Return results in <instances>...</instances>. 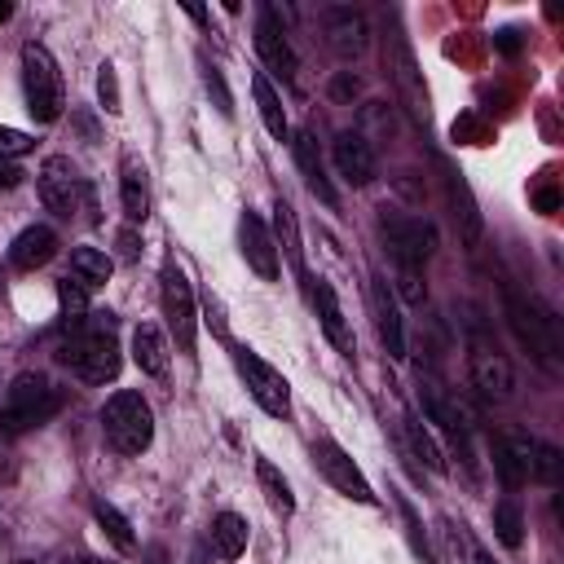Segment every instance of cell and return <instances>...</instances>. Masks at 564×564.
I'll use <instances>...</instances> for the list:
<instances>
[{
	"label": "cell",
	"instance_id": "5",
	"mask_svg": "<svg viewBox=\"0 0 564 564\" xmlns=\"http://www.w3.org/2000/svg\"><path fill=\"white\" fill-rule=\"evenodd\" d=\"M22 88H26V110L40 123H53L62 115V75H57V62L35 40L22 44Z\"/></svg>",
	"mask_w": 564,
	"mask_h": 564
},
{
	"label": "cell",
	"instance_id": "14",
	"mask_svg": "<svg viewBox=\"0 0 564 564\" xmlns=\"http://www.w3.org/2000/svg\"><path fill=\"white\" fill-rule=\"evenodd\" d=\"M335 167L348 185H370L375 181V150L361 132H339L335 137Z\"/></svg>",
	"mask_w": 564,
	"mask_h": 564
},
{
	"label": "cell",
	"instance_id": "2",
	"mask_svg": "<svg viewBox=\"0 0 564 564\" xmlns=\"http://www.w3.org/2000/svg\"><path fill=\"white\" fill-rule=\"evenodd\" d=\"M62 405V392L35 375V370H22L9 388H4V401H0V436H22L40 423H48Z\"/></svg>",
	"mask_w": 564,
	"mask_h": 564
},
{
	"label": "cell",
	"instance_id": "34",
	"mask_svg": "<svg viewBox=\"0 0 564 564\" xmlns=\"http://www.w3.org/2000/svg\"><path fill=\"white\" fill-rule=\"evenodd\" d=\"M538 480L555 485L560 480V449L555 445H533V467H529Z\"/></svg>",
	"mask_w": 564,
	"mask_h": 564
},
{
	"label": "cell",
	"instance_id": "24",
	"mask_svg": "<svg viewBox=\"0 0 564 564\" xmlns=\"http://www.w3.org/2000/svg\"><path fill=\"white\" fill-rule=\"evenodd\" d=\"M251 93H256V106H260L264 128H269L278 141H286V137H291V123H286V110H282V97L273 93V84H269L264 75H251Z\"/></svg>",
	"mask_w": 564,
	"mask_h": 564
},
{
	"label": "cell",
	"instance_id": "19",
	"mask_svg": "<svg viewBox=\"0 0 564 564\" xmlns=\"http://www.w3.org/2000/svg\"><path fill=\"white\" fill-rule=\"evenodd\" d=\"M295 163H300V172H304V185L326 203V207H339V194H335V185L326 181V167H322V154H317V137L304 128V132H295Z\"/></svg>",
	"mask_w": 564,
	"mask_h": 564
},
{
	"label": "cell",
	"instance_id": "38",
	"mask_svg": "<svg viewBox=\"0 0 564 564\" xmlns=\"http://www.w3.org/2000/svg\"><path fill=\"white\" fill-rule=\"evenodd\" d=\"M401 516H405V529H410V542H414V551H419L423 560H432V551H427V538H423V524H419V516H414V507H410V502H401Z\"/></svg>",
	"mask_w": 564,
	"mask_h": 564
},
{
	"label": "cell",
	"instance_id": "20",
	"mask_svg": "<svg viewBox=\"0 0 564 564\" xmlns=\"http://www.w3.org/2000/svg\"><path fill=\"white\" fill-rule=\"evenodd\" d=\"M167 339H163V330L159 326H150V322H141L137 330H132V361L141 366V375H154V379H163L167 375Z\"/></svg>",
	"mask_w": 564,
	"mask_h": 564
},
{
	"label": "cell",
	"instance_id": "18",
	"mask_svg": "<svg viewBox=\"0 0 564 564\" xmlns=\"http://www.w3.org/2000/svg\"><path fill=\"white\" fill-rule=\"evenodd\" d=\"M57 256V234L48 229V225H26L18 238H13V247H9V264L13 269H40V264H48Z\"/></svg>",
	"mask_w": 564,
	"mask_h": 564
},
{
	"label": "cell",
	"instance_id": "26",
	"mask_svg": "<svg viewBox=\"0 0 564 564\" xmlns=\"http://www.w3.org/2000/svg\"><path fill=\"white\" fill-rule=\"evenodd\" d=\"M256 480H260V494H264V502H269L278 516H291V511H295L291 485L282 480V471H278L269 458H260V463H256Z\"/></svg>",
	"mask_w": 564,
	"mask_h": 564
},
{
	"label": "cell",
	"instance_id": "4",
	"mask_svg": "<svg viewBox=\"0 0 564 564\" xmlns=\"http://www.w3.org/2000/svg\"><path fill=\"white\" fill-rule=\"evenodd\" d=\"M502 308H507V322L516 330V339L533 352L538 366L555 370V352H560V339H555V317L546 308H538L533 300H524L516 286H502Z\"/></svg>",
	"mask_w": 564,
	"mask_h": 564
},
{
	"label": "cell",
	"instance_id": "25",
	"mask_svg": "<svg viewBox=\"0 0 564 564\" xmlns=\"http://www.w3.org/2000/svg\"><path fill=\"white\" fill-rule=\"evenodd\" d=\"M273 225H278V242H282V251H286L291 269L308 282V273H304V247H300V225H295V212H291V203H286V198H278V207H273Z\"/></svg>",
	"mask_w": 564,
	"mask_h": 564
},
{
	"label": "cell",
	"instance_id": "32",
	"mask_svg": "<svg viewBox=\"0 0 564 564\" xmlns=\"http://www.w3.org/2000/svg\"><path fill=\"white\" fill-rule=\"evenodd\" d=\"M57 300H62V313H66V322H79V313L88 308V286H79L70 273L57 282Z\"/></svg>",
	"mask_w": 564,
	"mask_h": 564
},
{
	"label": "cell",
	"instance_id": "15",
	"mask_svg": "<svg viewBox=\"0 0 564 564\" xmlns=\"http://www.w3.org/2000/svg\"><path fill=\"white\" fill-rule=\"evenodd\" d=\"M308 295H313V304H317V317H322L326 339H330L344 357H352V352H357V339H352V330H348V322H344V308H339L330 282H322V278L313 282V278H308Z\"/></svg>",
	"mask_w": 564,
	"mask_h": 564
},
{
	"label": "cell",
	"instance_id": "29",
	"mask_svg": "<svg viewBox=\"0 0 564 564\" xmlns=\"http://www.w3.org/2000/svg\"><path fill=\"white\" fill-rule=\"evenodd\" d=\"M93 516H97V524L106 529V538H110L119 551H132V524H128V520H123L106 498H97V502H93Z\"/></svg>",
	"mask_w": 564,
	"mask_h": 564
},
{
	"label": "cell",
	"instance_id": "17",
	"mask_svg": "<svg viewBox=\"0 0 564 564\" xmlns=\"http://www.w3.org/2000/svg\"><path fill=\"white\" fill-rule=\"evenodd\" d=\"M366 35H370V26H366V18L357 9H344V4L326 9V40H330V48L339 57H357L366 48Z\"/></svg>",
	"mask_w": 564,
	"mask_h": 564
},
{
	"label": "cell",
	"instance_id": "35",
	"mask_svg": "<svg viewBox=\"0 0 564 564\" xmlns=\"http://www.w3.org/2000/svg\"><path fill=\"white\" fill-rule=\"evenodd\" d=\"M97 97H101V106L110 115H119V79H115V66L110 62H101V70H97Z\"/></svg>",
	"mask_w": 564,
	"mask_h": 564
},
{
	"label": "cell",
	"instance_id": "12",
	"mask_svg": "<svg viewBox=\"0 0 564 564\" xmlns=\"http://www.w3.org/2000/svg\"><path fill=\"white\" fill-rule=\"evenodd\" d=\"M238 238H242V256H247V264L256 269V278L278 282V273H282V264H278V247H273V238H269V229H264V220H260L256 212H242V220H238Z\"/></svg>",
	"mask_w": 564,
	"mask_h": 564
},
{
	"label": "cell",
	"instance_id": "23",
	"mask_svg": "<svg viewBox=\"0 0 564 564\" xmlns=\"http://www.w3.org/2000/svg\"><path fill=\"white\" fill-rule=\"evenodd\" d=\"M212 546H216L220 560H238L247 551V520L234 516V511H220L212 520Z\"/></svg>",
	"mask_w": 564,
	"mask_h": 564
},
{
	"label": "cell",
	"instance_id": "40",
	"mask_svg": "<svg viewBox=\"0 0 564 564\" xmlns=\"http://www.w3.org/2000/svg\"><path fill=\"white\" fill-rule=\"evenodd\" d=\"M22 181V172H18V163H9V159H0V189H13Z\"/></svg>",
	"mask_w": 564,
	"mask_h": 564
},
{
	"label": "cell",
	"instance_id": "28",
	"mask_svg": "<svg viewBox=\"0 0 564 564\" xmlns=\"http://www.w3.org/2000/svg\"><path fill=\"white\" fill-rule=\"evenodd\" d=\"M401 432H405V441H410V454H419L432 471H445V458H441L436 441L423 432V423H419V419H401Z\"/></svg>",
	"mask_w": 564,
	"mask_h": 564
},
{
	"label": "cell",
	"instance_id": "37",
	"mask_svg": "<svg viewBox=\"0 0 564 564\" xmlns=\"http://www.w3.org/2000/svg\"><path fill=\"white\" fill-rule=\"evenodd\" d=\"M207 93H212V101H216V110L220 115H234V101H229V88H225V75L216 70V66H207Z\"/></svg>",
	"mask_w": 564,
	"mask_h": 564
},
{
	"label": "cell",
	"instance_id": "9",
	"mask_svg": "<svg viewBox=\"0 0 564 564\" xmlns=\"http://www.w3.org/2000/svg\"><path fill=\"white\" fill-rule=\"evenodd\" d=\"M313 463H317V471L344 494V498H352V502H375V489H370V480L361 476V467L330 441V436H322V441H313Z\"/></svg>",
	"mask_w": 564,
	"mask_h": 564
},
{
	"label": "cell",
	"instance_id": "30",
	"mask_svg": "<svg viewBox=\"0 0 564 564\" xmlns=\"http://www.w3.org/2000/svg\"><path fill=\"white\" fill-rule=\"evenodd\" d=\"M397 84L405 88V101H410V110L423 119L427 115V106H423V93L414 88V57H410V48L397 40Z\"/></svg>",
	"mask_w": 564,
	"mask_h": 564
},
{
	"label": "cell",
	"instance_id": "8",
	"mask_svg": "<svg viewBox=\"0 0 564 564\" xmlns=\"http://www.w3.org/2000/svg\"><path fill=\"white\" fill-rule=\"evenodd\" d=\"M163 317L176 335V348L189 357L194 352V330H198V313H194V291L189 278L176 264H163Z\"/></svg>",
	"mask_w": 564,
	"mask_h": 564
},
{
	"label": "cell",
	"instance_id": "43",
	"mask_svg": "<svg viewBox=\"0 0 564 564\" xmlns=\"http://www.w3.org/2000/svg\"><path fill=\"white\" fill-rule=\"evenodd\" d=\"M9 13H13V4H4V0H0V22H4Z\"/></svg>",
	"mask_w": 564,
	"mask_h": 564
},
{
	"label": "cell",
	"instance_id": "1",
	"mask_svg": "<svg viewBox=\"0 0 564 564\" xmlns=\"http://www.w3.org/2000/svg\"><path fill=\"white\" fill-rule=\"evenodd\" d=\"M57 361L79 375L84 383H106L119 375V344H115V322L110 313H93V322L75 326L62 348H57Z\"/></svg>",
	"mask_w": 564,
	"mask_h": 564
},
{
	"label": "cell",
	"instance_id": "6",
	"mask_svg": "<svg viewBox=\"0 0 564 564\" xmlns=\"http://www.w3.org/2000/svg\"><path fill=\"white\" fill-rule=\"evenodd\" d=\"M379 234H383L392 260H397L401 269H414V273H419V269L432 260V251H436V229H432L427 220H419V216H383V220H379Z\"/></svg>",
	"mask_w": 564,
	"mask_h": 564
},
{
	"label": "cell",
	"instance_id": "45",
	"mask_svg": "<svg viewBox=\"0 0 564 564\" xmlns=\"http://www.w3.org/2000/svg\"><path fill=\"white\" fill-rule=\"evenodd\" d=\"M26 564H31V560H26Z\"/></svg>",
	"mask_w": 564,
	"mask_h": 564
},
{
	"label": "cell",
	"instance_id": "31",
	"mask_svg": "<svg viewBox=\"0 0 564 564\" xmlns=\"http://www.w3.org/2000/svg\"><path fill=\"white\" fill-rule=\"evenodd\" d=\"M494 529H498L502 546H520V538H524V520H520L516 498H502V502H498V511H494Z\"/></svg>",
	"mask_w": 564,
	"mask_h": 564
},
{
	"label": "cell",
	"instance_id": "10",
	"mask_svg": "<svg viewBox=\"0 0 564 564\" xmlns=\"http://www.w3.org/2000/svg\"><path fill=\"white\" fill-rule=\"evenodd\" d=\"M79 194H84V181H79L75 163L62 159V154L44 159V167H40V203L53 216H70L79 207Z\"/></svg>",
	"mask_w": 564,
	"mask_h": 564
},
{
	"label": "cell",
	"instance_id": "33",
	"mask_svg": "<svg viewBox=\"0 0 564 564\" xmlns=\"http://www.w3.org/2000/svg\"><path fill=\"white\" fill-rule=\"evenodd\" d=\"M494 467H498V476H502V485H507V489H520V485H524V476H529V471L511 458V449L502 445V436L494 441Z\"/></svg>",
	"mask_w": 564,
	"mask_h": 564
},
{
	"label": "cell",
	"instance_id": "44",
	"mask_svg": "<svg viewBox=\"0 0 564 564\" xmlns=\"http://www.w3.org/2000/svg\"><path fill=\"white\" fill-rule=\"evenodd\" d=\"M79 564H106V560H79Z\"/></svg>",
	"mask_w": 564,
	"mask_h": 564
},
{
	"label": "cell",
	"instance_id": "13",
	"mask_svg": "<svg viewBox=\"0 0 564 564\" xmlns=\"http://www.w3.org/2000/svg\"><path fill=\"white\" fill-rule=\"evenodd\" d=\"M370 308H375V326H379V339L388 348V357H405V326H401V308H397V295L383 278H370Z\"/></svg>",
	"mask_w": 564,
	"mask_h": 564
},
{
	"label": "cell",
	"instance_id": "36",
	"mask_svg": "<svg viewBox=\"0 0 564 564\" xmlns=\"http://www.w3.org/2000/svg\"><path fill=\"white\" fill-rule=\"evenodd\" d=\"M35 141L26 137V132H18V128H4L0 123V159H18V154H26Z\"/></svg>",
	"mask_w": 564,
	"mask_h": 564
},
{
	"label": "cell",
	"instance_id": "3",
	"mask_svg": "<svg viewBox=\"0 0 564 564\" xmlns=\"http://www.w3.org/2000/svg\"><path fill=\"white\" fill-rule=\"evenodd\" d=\"M101 427H106V441L119 449V454H141V449H150V441H154V414H150V405H145V397L141 392H115L106 405H101Z\"/></svg>",
	"mask_w": 564,
	"mask_h": 564
},
{
	"label": "cell",
	"instance_id": "11",
	"mask_svg": "<svg viewBox=\"0 0 564 564\" xmlns=\"http://www.w3.org/2000/svg\"><path fill=\"white\" fill-rule=\"evenodd\" d=\"M256 48H260L264 66H269L278 79L295 84L300 62H295V48H291V40H286V26H282V18H278L273 9H260V18H256Z\"/></svg>",
	"mask_w": 564,
	"mask_h": 564
},
{
	"label": "cell",
	"instance_id": "7",
	"mask_svg": "<svg viewBox=\"0 0 564 564\" xmlns=\"http://www.w3.org/2000/svg\"><path fill=\"white\" fill-rule=\"evenodd\" d=\"M234 361H238V375L247 379L256 405H260L264 414H273V419H286V410H291V388H286V379H282L264 357H256L251 348H238Z\"/></svg>",
	"mask_w": 564,
	"mask_h": 564
},
{
	"label": "cell",
	"instance_id": "41",
	"mask_svg": "<svg viewBox=\"0 0 564 564\" xmlns=\"http://www.w3.org/2000/svg\"><path fill=\"white\" fill-rule=\"evenodd\" d=\"M189 564H212V560H207V546H203V542L194 546V555H189Z\"/></svg>",
	"mask_w": 564,
	"mask_h": 564
},
{
	"label": "cell",
	"instance_id": "27",
	"mask_svg": "<svg viewBox=\"0 0 564 564\" xmlns=\"http://www.w3.org/2000/svg\"><path fill=\"white\" fill-rule=\"evenodd\" d=\"M423 414H427L432 423H441L449 436H463V414H458V405H454L441 388H423Z\"/></svg>",
	"mask_w": 564,
	"mask_h": 564
},
{
	"label": "cell",
	"instance_id": "39",
	"mask_svg": "<svg viewBox=\"0 0 564 564\" xmlns=\"http://www.w3.org/2000/svg\"><path fill=\"white\" fill-rule=\"evenodd\" d=\"M397 282H401V295H405L410 304H423V295H427V291H423V278H419L414 269H401V278H397Z\"/></svg>",
	"mask_w": 564,
	"mask_h": 564
},
{
	"label": "cell",
	"instance_id": "16",
	"mask_svg": "<svg viewBox=\"0 0 564 564\" xmlns=\"http://www.w3.org/2000/svg\"><path fill=\"white\" fill-rule=\"evenodd\" d=\"M471 383L480 388V397H494V401L511 397V388H516L511 361L498 348H476L471 352Z\"/></svg>",
	"mask_w": 564,
	"mask_h": 564
},
{
	"label": "cell",
	"instance_id": "21",
	"mask_svg": "<svg viewBox=\"0 0 564 564\" xmlns=\"http://www.w3.org/2000/svg\"><path fill=\"white\" fill-rule=\"evenodd\" d=\"M119 203H123V216H128V225L145 220V212H150L145 167H141L137 159H123V176H119Z\"/></svg>",
	"mask_w": 564,
	"mask_h": 564
},
{
	"label": "cell",
	"instance_id": "42",
	"mask_svg": "<svg viewBox=\"0 0 564 564\" xmlns=\"http://www.w3.org/2000/svg\"><path fill=\"white\" fill-rule=\"evenodd\" d=\"M476 564H494V555L489 551H476Z\"/></svg>",
	"mask_w": 564,
	"mask_h": 564
},
{
	"label": "cell",
	"instance_id": "22",
	"mask_svg": "<svg viewBox=\"0 0 564 564\" xmlns=\"http://www.w3.org/2000/svg\"><path fill=\"white\" fill-rule=\"evenodd\" d=\"M110 269H115L110 256L97 251V247H75V251H70V278H75L79 286H88V291H93V286H106V282H110Z\"/></svg>",
	"mask_w": 564,
	"mask_h": 564
}]
</instances>
